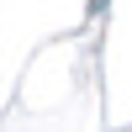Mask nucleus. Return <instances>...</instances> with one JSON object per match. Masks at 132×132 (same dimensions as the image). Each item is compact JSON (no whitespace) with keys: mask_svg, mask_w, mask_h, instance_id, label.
<instances>
[]
</instances>
